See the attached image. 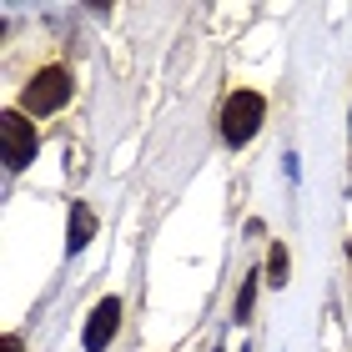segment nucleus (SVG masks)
<instances>
[{"mask_svg": "<svg viewBox=\"0 0 352 352\" xmlns=\"http://www.w3.org/2000/svg\"><path fill=\"white\" fill-rule=\"evenodd\" d=\"M262 116H267V101H262L257 91L227 96V106H221V141H227V146H247V141L257 136Z\"/></svg>", "mask_w": 352, "mask_h": 352, "instance_id": "obj_1", "label": "nucleus"}, {"mask_svg": "<svg viewBox=\"0 0 352 352\" xmlns=\"http://www.w3.org/2000/svg\"><path fill=\"white\" fill-rule=\"evenodd\" d=\"M66 101H71V76L60 66L36 71V81H25V91H21V111L25 116H51V111H60Z\"/></svg>", "mask_w": 352, "mask_h": 352, "instance_id": "obj_2", "label": "nucleus"}, {"mask_svg": "<svg viewBox=\"0 0 352 352\" xmlns=\"http://www.w3.org/2000/svg\"><path fill=\"white\" fill-rule=\"evenodd\" d=\"M0 146H6V166L21 171L36 156V126L25 121V111H6L0 116Z\"/></svg>", "mask_w": 352, "mask_h": 352, "instance_id": "obj_3", "label": "nucleus"}, {"mask_svg": "<svg viewBox=\"0 0 352 352\" xmlns=\"http://www.w3.org/2000/svg\"><path fill=\"white\" fill-rule=\"evenodd\" d=\"M116 327H121V297H106V302H96V312H91V322H86V352H106L111 338H116Z\"/></svg>", "mask_w": 352, "mask_h": 352, "instance_id": "obj_4", "label": "nucleus"}, {"mask_svg": "<svg viewBox=\"0 0 352 352\" xmlns=\"http://www.w3.org/2000/svg\"><path fill=\"white\" fill-rule=\"evenodd\" d=\"M91 232H96L91 206H86V201H76V206H71V221H66V252H81V247L91 242Z\"/></svg>", "mask_w": 352, "mask_h": 352, "instance_id": "obj_5", "label": "nucleus"}, {"mask_svg": "<svg viewBox=\"0 0 352 352\" xmlns=\"http://www.w3.org/2000/svg\"><path fill=\"white\" fill-rule=\"evenodd\" d=\"M252 297H257V277H247L242 292H236V322H247V317H252Z\"/></svg>", "mask_w": 352, "mask_h": 352, "instance_id": "obj_6", "label": "nucleus"}, {"mask_svg": "<svg viewBox=\"0 0 352 352\" xmlns=\"http://www.w3.org/2000/svg\"><path fill=\"white\" fill-rule=\"evenodd\" d=\"M267 272H272L267 282H277V287L287 282V247H272V257H267Z\"/></svg>", "mask_w": 352, "mask_h": 352, "instance_id": "obj_7", "label": "nucleus"}, {"mask_svg": "<svg viewBox=\"0 0 352 352\" xmlns=\"http://www.w3.org/2000/svg\"><path fill=\"white\" fill-rule=\"evenodd\" d=\"M6 352H21V338H15V332H10V338H6Z\"/></svg>", "mask_w": 352, "mask_h": 352, "instance_id": "obj_8", "label": "nucleus"}, {"mask_svg": "<svg viewBox=\"0 0 352 352\" xmlns=\"http://www.w3.org/2000/svg\"><path fill=\"white\" fill-rule=\"evenodd\" d=\"M347 257H352V242H347Z\"/></svg>", "mask_w": 352, "mask_h": 352, "instance_id": "obj_9", "label": "nucleus"}]
</instances>
